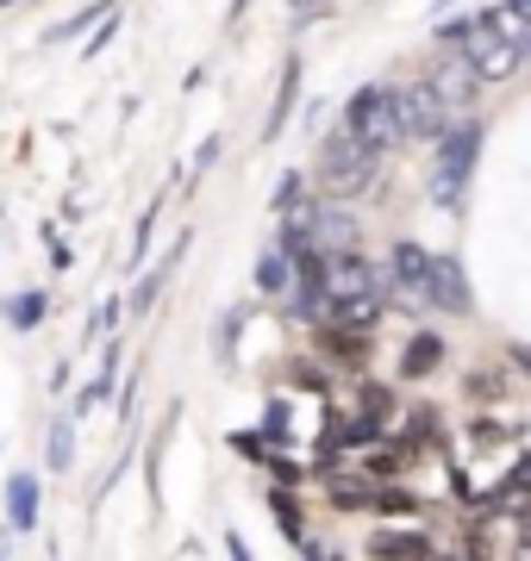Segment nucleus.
Listing matches in <instances>:
<instances>
[{
	"mask_svg": "<svg viewBox=\"0 0 531 561\" xmlns=\"http://www.w3.org/2000/svg\"><path fill=\"white\" fill-rule=\"evenodd\" d=\"M326 268V294H331V324H350V331H363L375 312H382V275L369 268V262H357L350 250H338V256L319 262Z\"/></svg>",
	"mask_w": 531,
	"mask_h": 561,
	"instance_id": "nucleus-1",
	"label": "nucleus"
},
{
	"mask_svg": "<svg viewBox=\"0 0 531 561\" xmlns=\"http://www.w3.org/2000/svg\"><path fill=\"white\" fill-rule=\"evenodd\" d=\"M444 38H456V57H470V69H475L482 81H507L512 69H519V44H507L488 20H463V25H450Z\"/></svg>",
	"mask_w": 531,
	"mask_h": 561,
	"instance_id": "nucleus-2",
	"label": "nucleus"
},
{
	"mask_svg": "<svg viewBox=\"0 0 531 561\" xmlns=\"http://www.w3.org/2000/svg\"><path fill=\"white\" fill-rule=\"evenodd\" d=\"M375 169H382V150L357 144L350 131H338L326 144V157H319V181H326L331 194H363L369 181H375Z\"/></svg>",
	"mask_w": 531,
	"mask_h": 561,
	"instance_id": "nucleus-3",
	"label": "nucleus"
},
{
	"mask_svg": "<svg viewBox=\"0 0 531 561\" xmlns=\"http://www.w3.org/2000/svg\"><path fill=\"white\" fill-rule=\"evenodd\" d=\"M344 131L357 144H369V150H388V144H400V113H394L388 88H363V94L350 101V113H344Z\"/></svg>",
	"mask_w": 531,
	"mask_h": 561,
	"instance_id": "nucleus-4",
	"label": "nucleus"
},
{
	"mask_svg": "<svg viewBox=\"0 0 531 561\" xmlns=\"http://www.w3.org/2000/svg\"><path fill=\"white\" fill-rule=\"evenodd\" d=\"M394 113H400V138H438L444 131V113L450 106L438 101L431 81H394Z\"/></svg>",
	"mask_w": 531,
	"mask_h": 561,
	"instance_id": "nucleus-5",
	"label": "nucleus"
},
{
	"mask_svg": "<svg viewBox=\"0 0 531 561\" xmlns=\"http://www.w3.org/2000/svg\"><path fill=\"white\" fill-rule=\"evenodd\" d=\"M475 150H482V125H456L444 144H438V201H456L463 181L475 169Z\"/></svg>",
	"mask_w": 531,
	"mask_h": 561,
	"instance_id": "nucleus-6",
	"label": "nucleus"
},
{
	"mask_svg": "<svg viewBox=\"0 0 531 561\" xmlns=\"http://www.w3.org/2000/svg\"><path fill=\"white\" fill-rule=\"evenodd\" d=\"M388 275H394V294H400L407 306H431V256L419 250V243H394Z\"/></svg>",
	"mask_w": 531,
	"mask_h": 561,
	"instance_id": "nucleus-7",
	"label": "nucleus"
},
{
	"mask_svg": "<svg viewBox=\"0 0 531 561\" xmlns=\"http://www.w3.org/2000/svg\"><path fill=\"white\" fill-rule=\"evenodd\" d=\"M369 556L375 561H431V537L426 530H375Z\"/></svg>",
	"mask_w": 531,
	"mask_h": 561,
	"instance_id": "nucleus-8",
	"label": "nucleus"
},
{
	"mask_svg": "<svg viewBox=\"0 0 531 561\" xmlns=\"http://www.w3.org/2000/svg\"><path fill=\"white\" fill-rule=\"evenodd\" d=\"M431 88H438V101H444V106H470L475 88H482V76L470 69V57H450V62H438Z\"/></svg>",
	"mask_w": 531,
	"mask_h": 561,
	"instance_id": "nucleus-9",
	"label": "nucleus"
},
{
	"mask_svg": "<svg viewBox=\"0 0 531 561\" xmlns=\"http://www.w3.org/2000/svg\"><path fill=\"white\" fill-rule=\"evenodd\" d=\"M431 306H450V312H463L470 306V287H463V268L444 256H431Z\"/></svg>",
	"mask_w": 531,
	"mask_h": 561,
	"instance_id": "nucleus-10",
	"label": "nucleus"
},
{
	"mask_svg": "<svg viewBox=\"0 0 531 561\" xmlns=\"http://www.w3.org/2000/svg\"><path fill=\"white\" fill-rule=\"evenodd\" d=\"M375 493L382 486L369 481V474H331V505L338 512H375Z\"/></svg>",
	"mask_w": 531,
	"mask_h": 561,
	"instance_id": "nucleus-11",
	"label": "nucleus"
},
{
	"mask_svg": "<svg viewBox=\"0 0 531 561\" xmlns=\"http://www.w3.org/2000/svg\"><path fill=\"white\" fill-rule=\"evenodd\" d=\"M7 512H13V530L38 524V474H13L7 481Z\"/></svg>",
	"mask_w": 531,
	"mask_h": 561,
	"instance_id": "nucleus-12",
	"label": "nucleus"
},
{
	"mask_svg": "<svg viewBox=\"0 0 531 561\" xmlns=\"http://www.w3.org/2000/svg\"><path fill=\"white\" fill-rule=\"evenodd\" d=\"M269 512H275V524H282V537L294 542V549L307 542V518H301V505L287 500V493H275V500H269Z\"/></svg>",
	"mask_w": 531,
	"mask_h": 561,
	"instance_id": "nucleus-13",
	"label": "nucleus"
},
{
	"mask_svg": "<svg viewBox=\"0 0 531 561\" xmlns=\"http://www.w3.org/2000/svg\"><path fill=\"white\" fill-rule=\"evenodd\" d=\"M526 500H531V456L519 461V468L507 474V486L494 493V505H526Z\"/></svg>",
	"mask_w": 531,
	"mask_h": 561,
	"instance_id": "nucleus-14",
	"label": "nucleus"
},
{
	"mask_svg": "<svg viewBox=\"0 0 531 561\" xmlns=\"http://www.w3.org/2000/svg\"><path fill=\"white\" fill-rule=\"evenodd\" d=\"M44 456H50V468H69V461H76V437H69V424H50V449H44Z\"/></svg>",
	"mask_w": 531,
	"mask_h": 561,
	"instance_id": "nucleus-15",
	"label": "nucleus"
},
{
	"mask_svg": "<svg viewBox=\"0 0 531 561\" xmlns=\"http://www.w3.org/2000/svg\"><path fill=\"white\" fill-rule=\"evenodd\" d=\"M375 512H388V518H407V512H413V493H407V486H382V493H375Z\"/></svg>",
	"mask_w": 531,
	"mask_h": 561,
	"instance_id": "nucleus-16",
	"label": "nucleus"
},
{
	"mask_svg": "<svg viewBox=\"0 0 531 561\" xmlns=\"http://www.w3.org/2000/svg\"><path fill=\"white\" fill-rule=\"evenodd\" d=\"M331 350H338V356H363L369 337L363 331H350V324H338V331H331Z\"/></svg>",
	"mask_w": 531,
	"mask_h": 561,
	"instance_id": "nucleus-17",
	"label": "nucleus"
},
{
	"mask_svg": "<svg viewBox=\"0 0 531 561\" xmlns=\"http://www.w3.org/2000/svg\"><path fill=\"white\" fill-rule=\"evenodd\" d=\"M431 362H438V337H419L413 343V356H407V375H426Z\"/></svg>",
	"mask_w": 531,
	"mask_h": 561,
	"instance_id": "nucleus-18",
	"label": "nucleus"
},
{
	"mask_svg": "<svg viewBox=\"0 0 531 561\" xmlns=\"http://www.w3.org/2000/svg\"><path fill=\"white\" fill-rule=\"evenodd\" d=\"M257 275H263V294H282V287H287V262L282 256H263V268H257Z\"/></svg>",
	"mask_w": 531,
	"mask_h": 561,
	"instance_id": "nucleus-19",
	"label": "nucleus"
},
{
	"mask_svg": "<svg viewBox=\"0 0 531 561\" xmlns=\"http://www.w3.org/2000/svg\"><path fill=\"white\" fill-rule=\"evenodd\" d=\"M512 561H531V518L519 524V537H512Z\"/></svg>",
	"mask_w": 531,
	"mask_h": 561,
	"instance_id": "nucleus-20",
	"label": "nucleus"
},
{
	"mask_svg": "<svg viewBox=\"0 0 531 561\" xmlns=\"http://www.w3.org/2000/svg\"><path fill=\"white\" fill-rule=\"evenodd\" d=\"M225 549H231V561H250V549H245L238 537H225Z\"/></svg>",
	"mask_w": 531,
	"mask_h": 561,
	"instance_id": "nucleus-21",
	"label": "nucleus"
},
{
	"mask_svg": "<svg viewBox=\"0 0 531 561\" xmlns=\"http://www.w3.org/2000/svg\"><path fill=\"white\" fill-rule=\"evenodd\" d=\"M512 362H519V368L531 375V343H519V350H512Z\"/></svg>",
	"mask_w": 531,
	"mask_h": 561,
	"instance_id": "nucleus-22",
	"label": "nucleus"
},
{
	"mask_svg": "<svg viewBox=\"0 0 531 561\" xmlns=\"http://www.w3.org/2000/svg\"><path fill=\"white\" fill-rule=\"evenodd\" d=\"M0 561H7V542H0Z\"/></svg>",
	"mask_w": 531,
	"mask_h": 561,
	"instance_id": "nucleus-23",
	"label": "nucleus"
},
{
	"mask_svg": "<svg viewBox=\"0 0 531 561\" xmlns=\"http://www.w3.org/2000/svg\"><path fill=\"white\" fill-rule=\"evenodd\" d=\"M294 7H301V0H294Z\"/></svg>",
	"mask_w": 531,
	"mask_h": 561,
	"instance_id": "nucleus-24",
	"label": "nucleus"
}]
</instances>
